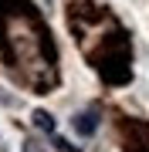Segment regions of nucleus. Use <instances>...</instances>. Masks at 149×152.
Segmentation results:
<instances>
[{"label":"nucleus","instance_id":"obj_1","mask_svg":"<svg viewBox=\"0 0 149 152\" xmlns=\"http://www.w3.org/2000/svg\"><path fill=\"white\" fill-rule=\"evenodd\" d=\"M98 122H102L98 112H95V108H85V112H78L75 118H71V129H75L81 139H88V135H95V132H98Z\"/></svg>","mask_w":149,"mask_h":152},{"label":"nucleus","instance_id":"obj_2","mask_svg":"<svg viewBox=\"0 0 149 152\" xmlns=\"http://www.w3.org/2000/svg\"><path fill=\"white\" fill-rule=\"evenodd\" d=\"M31 122H34V129H41V132H48V135H54L58 132V122H54V115L51 112H44V108H37L31 115Z\"/></svg>","mask_w":149,"mask_h":152},{"label":"nucleus","instance_id":"obj_3","mask_svg":"<svg viewBox=\"0 0 149 152\" xmlns=\"http://www.w3.org/2000/svg\"><path fill=\"white\" fill-rule=\"evenodd\" d=\"M21 152H48V149L41 145L37 139H27V142H24V145H21Z\"/></svg>","mask_w":149,"mask_h":152}]
</instances>
